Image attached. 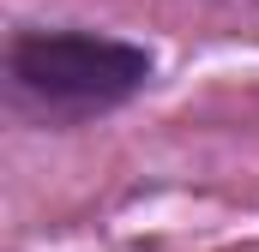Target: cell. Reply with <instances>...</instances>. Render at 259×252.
I'll list each match as a JSON object with an SVG mask.
<instances>
[{"instance_id": "2", "label": "cell", "mask_w": 259, "mask_h": 252, "mask_svg": "<svg viewBox=\"0 0 259 252\" xmlns=\"http://www.w3.org/2000/svg\"><path fill=\"white\" fill-rule=\"evenodd\" d=\"M253 252H259V246H253Z\"/></svg>"}, {"instance_id": "1", "label": "cell", "mask_w": 259, "mask_h": 252, "mask_svg": "<svg viewBox=\"0 0 259 252\" xmlns=\"http://www.w3.org/2000/svg\"><path fill=\"white\" fill-rule=\"evenodd\" d=\"M6 108L30 126L72 132L133 108L157 84V48L91 24H18L6 36Z\"/></svg>"}]
</instances>
